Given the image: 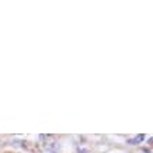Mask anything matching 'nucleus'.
Instances as JSON below:
<instances>
[{"mask_svg":"<svg viewBox=\"0 0 153 153\" xmlns=\"http://www.w3.org/2000/svg\"><path fill=\"white\" fill-rule=\"evenodd\" d=\"M143 139H145V135L140 134V135H138L136 138H134V139H129L128 140V143L129 145H136V143H139V142H142Z\"/></svg>","mask_w":153,"mask_h":153,"instance_id":"f257e3e1","label":"nucleus"},{"mask_svg":"<svg viewBox=\"0 0 153 153\" xmlns=\"http://www.w3.org/2000/svg\"><path fill=\"white\" fill-rule=\"evenodd\" d=\"M77 152H79V153H88V150H87V149H84V148H79V149H77Z\"/></svg>","mask_w":153,"mask_h":153,"instance_id":"f03ea898","label":"nucleus"},{"mask_svg":"<svg viewBox=\"0 0 153 153\" xmlns=\"http://www.w3.org/2000/svg\"><path fill=\"white\" fill-rule=\"evenodd\" d=\"M148 143L153 145V136H152V138H149V139H148Z\"/></svg>","mask_w":153,"mask_h":153,"instance_id":"7ed1b4c3","label":"nucleus"}]
</instances>
